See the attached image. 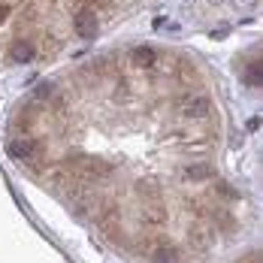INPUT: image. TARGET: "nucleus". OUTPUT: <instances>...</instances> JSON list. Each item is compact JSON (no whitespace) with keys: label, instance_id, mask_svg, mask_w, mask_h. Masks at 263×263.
Returning a JSON list of instances; mask_svg holds the SVG:
<instances>
[{"label":"nucleus","instance_id":"obj_10","mask_svg":"<svg viewBox=\"0 0 263 263\" xmlns=\"http://www.w3.org/2000/svg\"><path fill=\"white\" fill-rule=\"evenodd\" d=\"M155 263H179V251L170 248V245L166 248H158L155 251Z\"/></svg>","mask_w":263,"mask_h":263},{"label":"nucleus","instance_id":"obj_3","mask_svg":"<svg viewBox=\"0 0 263 263\" xmlns=\"http://www.w3.org/2000/svg\"><path fill=\"white\" fill-rule=\"evenodd\" d=\"M73 27H76L79 36H94V30H97V15H94L91 9H79L76 18H73Z\"/></svg>","mask_w":263,"mask_h":263},{"label":"nucleus","instance_id":"obj_2","mask_svg":"<svg viewBox=\"0 0 263 263\" xmlns=\"http://www.w3.org/2000/svg\"><path fill=\"white\" fill-rule=\"evenodd\" d=\"M36 148H40V145H36L33 139H27V136H18V139L9 142V155H12L15 160H30L33 155H36Z\"/></svg>","mask_w":263,"mask_h":263},{"label":"nucleus","instance_id":"obj_5","mask_svg":"<svg viewBox=\"0 0 263 263\" xmlns=\"http://www.w3.org/2000/svg\"><path fill=\"white\" fill-rule=\"evenodd\" d=\"M133 64L136 67H155V61H158V52L152 49V46H139V49H133Z\"/></svg>","mask_w":263,"mask_h":263},{"label":"nucleus","instance_id":"obj_4","mask_svg":"<svg viewBox=\"0 0 263 263\" xmlns=\"http://www.w3.org/2000/svg\"><path fill=\"white\" fill-rule=\"evenodd\" d=\"M182 112L187 118H206L212 112V100L209 97H191V100H184Z\"/></svg>","mask_w":263,"mask_h":263},{"label":"nucleus","instance_id":"obj_7","mask_svg":"<svg viewBox=\"0 0 263 263\" xmlns=\"http://www.w3.org/2000/svg\"><path fill=\"white\" fill-rule=\"evenodd\" d=\"M142 218H145L148 224H160V221L166 218V212H163V206H160V203H155V200H152V203H145V209H142Z\"/></svg>","mask_w":263,"mask_h":263},{"label":"nucleus","instance_id":"obj_13","mask_svg":"<svg viewBox=\"0 0 263 263\" xmlns=\"http://www.w3.org/2000/svg\"><path fill=\"white\" fill-rule=\"evenodd\" d=\"M52 94V85H36V97H49Z\"/></svg>","mask_w":263,"mask_h":263},{"label":"nucleus","instance_id":"obj_14","mask_svg":"<svg viewBox=\"0 0 263 263\" xmlns=\"http://www.w3.org/2000/svg\"><path fill=\"white\" fill-rule=\"evenodd\" d=\"M6 15H9V6H6V3H0V25L6 22Z\"/></svg>","mask_w":263,"mask_h":263},{"label":"nucleus","instance_id":"obj_9","mask_svg":"<svg viewBox=\"0 0 263 263\" xmlns=\"http://www.w3.org/2000/svg\"><path fill=\"white\" fill-rule=\"evenodd\" d=\"M191 239H194L197 245H209V242H212V227H203V224H197V227L191 230Z\"/></svg>","mask_w":263,"mask_h":263},{"label":"nucleus","instance_id":"obj_12","mask_svg":"<svg viewBox=\"0 0 263 263\" xmlns=\"http://www.w3.org/2000/svg\"><path fill=\"white\" fill-rule=\"evenodd\" d=\"M218 194H224V197L236 200V191H233V187H227V184H221V182H218Z\"/></svg>","mask_w":263,"mask_h":263},{"label":"nucleus","instance_id":"obj_1","mask_svg":"<svg viewBox=\"0 0 263 263\" xmlns=\"http://www.w3.org/2000/svg\"><path fill=\"white\" fill-rule=\"evenodd\" d=\"M73 166L79 173V179H106L112 173V163H106L103 158H94V155H79L73 158Z\"/></svg>","mask_w":263,"mask_h":263},{"label":"nucleus","instance_id":"obj_8","mask_svg":"<svg viewBox=\"0 0 263 263\" xmlns=\"http://www.w3.org/2000/svg\"><path fill=\"white\" fill-rule=\"evenodd\" d=\"M184 179H187V182H203V179H212V170L206 163H194V166L184 170Z\"/></svg>","mask_w":263,"mask_h":263},{"label":"nucleus","instance_id":"obj_6","mask_svg":"<svg viewBox=\"0 0 263 263\" xmlns=\"http://www.w3.org/2000/svg\"><path fill=\"white\" fill-rule=\"evenodd\" d=\"M36 58V49L27 43V40H18L15 46H12V61H18V64H27V61H33Z\"/></svg>","mask_w":263,"mask_h":263},{"label":"nucleus","instance_id":"obj_11","mask_svg":"<svg viewBox=\"0 0 263 263\" xmlns=\"http://www.w3.org/2000/svg\"><path fill=\"white\" fill-rule=\"evenodd\" d=\"M263 82V73H260V61H254L251 67H248V73H245V85H251V88H257Z\"/></svg>","mask_w":263,"mask_h":263}]
</instances>
